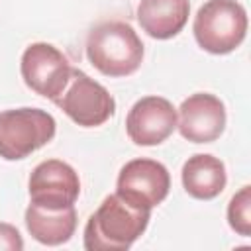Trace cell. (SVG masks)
<instances>
[{"mask_svg": "<svg viewBox=\"0 0 251 251\" xmlns=\"http://www.w3.org/2000/svg\"><path fill=\"white\" fill-rule=\"evenodd\" d=\"M143 43L126 22H102L86 37V57L106 76L133 75L143 61Z\"/></svg>", "mask_w": 251, "mask_h": 251, "instance_id": "2", "label": "cell"}, {"mask_svg": "<svg viewBox=\"0 0 251 251\" xmlns=\"http://www.w3.org/2000/svg\"><path fill=\"white\" fill-rule=\"evenodd\" d=\"M227 224L229 227L243 237L251 235V186H241L227 204Z\"/></svg>", "mask_w": 251, "mask_h": 251, "instance_id": "14", "label": "cell"}, {"mask_svg": "<svg viewBox=\"0 0 251 251\" xmlns=\"http://www.w3.org/2000/svg\"><path fill=\"white\" fill-rule=\"evenodd\" d=\"M176 127V110L163 96L139 98L126 116L127 137L141 147L163 143Z\"/></svg>", "mask_w": 251, "mask_h": 251, "instance_id": "9", "label": "cell"}, {"mask_svg": "<svg viewBox=\"0 0 251 251\" xmlns=\"http://www.w3.org/2000/svg\"><path fill=\"white\" fill-rule=\"evenodd\" d=\"M151 210H139L122 196L110 194L84 226L86 251H126L147 229Z\"/></svg>", "mask_w": 251, "mask_h": 251, "instance_id": "1", "label": "cell"}, {"mask_svg": "<svg viewBox=\"0 0 251 251\" xmlns=\"http://www.w3.org/2000/svg\"><path fill=\"white\" fill-rule=\"evenodd\" d=\"M25 227L29 235L43 245H63L67 243L76 229V210L75 206L67 208H45L29 202L25 208Z\"/></svg>", "mask_w": 251, "mask_h": 251, "instance_id": "12", "label": "cell"}, {"mask_svg": "<svg viewBox=\"0 0 251 251\" xmlns=\"http://www.w3.org/2000/svg\"><path fill=\"white\" fill-rule=\"evenodd\" d=\"M192 31L204 51L212 55L231 53L247 35V12L237 0H208L198 8Z\"/></svg>", "mask_w": 251, "mask_h": 251, "instance_id": "3", "label": "cell"}, {"mask_svg": "<svg viewBox=\"0 0 251 251\" xmlns=\"http://www.w3.org/2000/svg\"><path fill=\"white\" fill-rule=\"evenodd\" d=\"M226 106L224 102L208 92L190 94L178 108L176 127L186 141L212 143L226 129Z\"/></svg>", "mask_w": 251, "mask_h": 251, "instance_id": "10", "label": "cell"}, {"mask_svg": "<svg viewBox=\"0 0 251 251\" xmlns=\"http://www.w3.org/2000/svg\"><path fill=\"white\" fill-rule=\"evenodd\" d=\"M180 178L186 194L196 200H214L227 184L226 165L210 153H196L188 157L182 165Z\"/></svg>", "mask_w": 251, "mask_h": 251, "instance_id": "13", "label": "cell"}, {"mask_svg": "<svg viewBox=\"0 0 251 251\" xmlns=\"http://www.w3.org/2000/svg\"><path fill=\"white\" fill-rule=\"evenodd\" d=\"M57 133L55 118L41 108L0 112V157L20 161L47 145Z\"/></svg>", "mask_w": 251, "mask_h": 251, "instance_id": "4", "label": "cell"}, {"mask_svg": "<svg viewBox=\"0 0 251 251\" xmlns=\"http://www.w3.org/2000/svg\"><path fill=\"white\" fill-rule=\"evenodd\" d=\"M22 251L24 249V239L18 231V227H14L12 224L0 222V251Z\"/></svg>", "mask_w": 251, "mask_h": 251, "instance_id": "15", "label": "cell"}, {"mask_svg": "<svg viewBox=\"0 0 251 251\" xmlns=\"http://www.w3.org/2000/svg\"><path fill=\"white\" fill-rule=\"evenodd\" d=\"M53 104H57L80 127H98L116 112V100L106 86L90 78L80 69H73L69 84Z\"/></svg>", "mask_w": 251, "mask_h": 251, "instance_id": "5", "label": "cell"}, {"mask_svg": "<svg viewBox=\"0 0 251 251\" xmlns=\"http://www.w3.org/2000/svg\"><path fill=\"white\" fill-rule=\"evenodd\" d=\"M20 73L29 90L53 102L69 84L73 67L67 55L55 45L37 41L25 47L20 61Z\"/></svg>", "mask_w": 251, "mask_h": 251, "instance_id": "6", "label": "cell"}, {"mask_svg": "<svg viewBox=\"0 0 251 251\" xmlns=\"http://www.w3.org/2000/svg\"><path fill=\"white\" fill-rule=\"evenodd\" d=\"M29 200L45 208L75 206L80 194V178L76 171L59 159L41 161L27 180Z\"/></svg>", "mask_w": 251, "mask_h": 251, "instance_id": "8", "label": "cell"}, {"mask_svg": "<svg viewBox=\"0 0 251 251\" xmlns=\"http://www.w3.org/2000/svg\"><path fill=\"white\" fill-rule=\"evenodd\" d=\"M171 190V175L167 167L153 159L127 161L116 182V194L139 210H153Z\"/></svg>", "mask_w": 251, "mask_h": 251, "instance_id": "7", "label": "cell"}, {"mask_svg": "<svg viewBox=\"0 0 251 251\" xmlns=\"http://www.w3.org/2000/svg\"><path fill=\"white\" fill-rule=\"evenodd\" d=\"M137 22L153 39H171L182 31L190 16L188 0H139Z\"/></svg>", "mask_w": 251, "mask_h": 251, "instance_id": "11", "label": "cell"}]
</instances>
